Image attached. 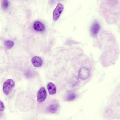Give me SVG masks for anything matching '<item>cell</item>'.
Returning a JSON list of instances; mask_svg holds the SVG:
<instances>
[{
	"label": "cell",
	"instance_id": "8",
	"mask_svg": "<svg viewBox=\"0 0 120 120\" xmlns=\"http://www.w3.org/2000/svg\"><path fill=\"white\" fill-rule=\"evenodd\" d=\"M47 88L50 94L53 95L56 93V87L51 82L48 83L47 85Z\"/></svg>",
	"mask_w": 120,
	"mask_h": 120
},
{
	"label": "cell",
	"instance_id": "5",
	"mask_svg": "<svg viewBox=\"0 0 120 120\" xmlns=\"http://www.w3.org/2000/svg\"><path fill=\"white\" fill-rule=\"evenodd\" d=\"M100 29L99 23L96 21L92 25L91 28V32L93 36L97 35Z\"/></svg>",
	"mask_w": 120,
	"mask_h": 120
},
{
	"label": "cell",
	"instance_id": "10",
	"mask_svg": "<svg viewBox=\"0 0 120 120\" xmlns=\"http://www.w3.org/2000/svg\"><path fill=\"white\" fill-rule=\"evenodd\" d=\"M76 95L73 92H70L67 95L66 99L68 101H71L74 100L75 98Z\"/></svg>",
	"mask_w": 120,
	"mask_h": 120
},
{
	"label": "cell",
	"instance_id": "2",
	"mask_svg": "<svg viewBox=\"0 0 120 120\" xmlns=\"http://www.w3.org/2000/svg\"><path fill=\"white\" fill-rule=\"evenodd\" d=\"M63 5L61 3L58 4L54 10L53 14V19L55 21H56L59 17L64 9Z\"/></svg>",
	"mask_w": 120,
	"mask_h": 120
},
{
	"label": "cell",
	"instance_id": "12",
	"mask_svg": "<svg viewBox=\"0 0 120 120\" xmlns=\"http://www.w3.org/2000/svg\"><path fill=\"white\" fill-rule=\"evenodd\" d=\"M8 0H3L2 2V6L4 9L7 8L8 6Z\"/></svg>",
	"mask_w": 120,
	"mask_h": 120
},
{
	"label": "cell",
	"instance_id": "7",
	"mask_svg": "<svg viewBox=\"0 0 120 120\" xmlns=\"http://www.w3.org/2000/svg\"><path fill=\"white\" fill-rule=\"evenodd\" d=\"M33 65L35 67H40L42 64V61L41 59L38 56L33 57L31 60Z\"/></svg>",
	"mask_w": 120,
	"mask_h": 120
},
{
	"label": "cell",
	"instance_id": "3",
	"mask_svg": "<svg viewBox=\"0 0 120 120\" xmlns=\"http://www.w3.org/2000/svg\"><path fill=\"white\" fill-rule=\"evenodd\" d=\"M47 96V93L45 88H41L39 90L37 95V101L39 102L43 101Z\"/></svg>",
	"mask_w": 120,
	"mask_h": 120
},
{
	"label": "cell",
	"instance_id": "6",
	"mask_svg": "<svg viewBox=\"0 0 120 120\" xmlns=\"http://www.w3.org/2000/svg\"><path fill=\"white\" fill-rule=\"evenodd\" d=\"M33 27L35 30L39 32L43 31L45 29V26L41 22L38 21H35L34 23Z\"/></svg>",
	"mask_w": 120,
	"mask_h": 120
},
{
	"label": "cell",
	"instance_id": "11",
	"mask_svg": "<svg viewBox=\"0 0 120 120\" xmlns=\"http://www.w3.org/2000/svg\"><path fill=\"white\" fill-rule=\"evenodd\" d=\"M14 42L10 40H7L4 42V45L8 49L12 48L14 45Z\"/></svg>",
	"mask_w": 120,
	"mask_h": 120
},
{
	"label": "cell",
	"instance_id": "4",
	"mask_svg": "<svg viewBox=\"0 0 120 120\" xmlns=\"http://www.w3.org/2000/svg\"><path fill=\"white\" fill-rule=\"evenodd\" d=\"M89 70L87 68L83 67L79 70L78 72V76L81 79L85 80L89 77Z\"/></svg>",
	"mask_w": 120,
	"mask_h": 120
},
{
	"label": "cell",
	"instance_id": "9",
	"mask_svg": "<svg viewBox=\"0 0 120 120\" xmlns=\"http://www.w3.org/2000/svg\"><path fill=\"white\" fill-rule=\"evenodd\" d=\"M59 107V105L57 103L52 104L48 107V111L50 112L55 113Z\"/></svg>",
	"mask_w": 120,
	"mask_h": 120
},
{
	"label": "cell",
	"instance_id": "13",
	"mask_svg": "<svg viewBox=\"0 0 120 120\" xmlns=\"http://www.w3.org/2000/svg\"><path fill=\"white\" fill-rule=\"evenodd\" d=\"M79 79L77 77H74L72 80V84L75 85L78 82Z\"/></svg>",
	"mask_w": 120,
	"mask_h": 120
},
{
	"label": "cell",
	"instance_id": "14",
	"mask_svg": "<svg viewBox=\"0 0 120 120\" xmlns=\"http://www.w3.org/2000/svg\"><path fill=\"white\" fill-rule=\"evenodd\" d=\"M0 111H2L4 109L5 106L1 100H0Z\"/></svg>",
	"mask_w": 120,
	"mask_h": 120
},
{
	"label": "cell",
	"instance_id": "1",
	"mask_svg": "<svg viewBox=\"0 0 120 120\" xmlns=\"http://www.w3.org/2000/svg\"><path fill=\"white\" fill-rule=\"evenodd\" d=\"M15 85V82L11 79H8L4 83L3 87V90L6 95L8 94L12 88Z\"/></svg>",
	"mask_w": 120,
	"mask_h": 120
}]
</instances>
